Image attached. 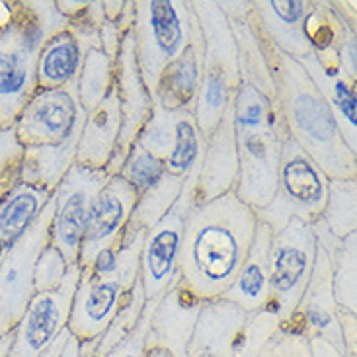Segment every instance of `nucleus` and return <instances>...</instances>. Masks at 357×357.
I'll return each instance as SVG.
<instances>
[{"label":"nucleus","mask_w":357,"mask_h":357,"mask_svg":"<svg viewBox=\"0 0 357 357\" xmlns=\"http://www.w3.org/2000/svg\"><path fill=\"white\" fill-rule=\"evenodd\" d=\"M135 143L165 162L166 174L185 180L193 172H199L207 141L203 139L193 112H168L153 104L151 117Z\"/></svg>","instance_id":"nucleus-13"},{"label":"nucleus","mask_w":357,"mask_h":357,"mask_svg":"<svg viewBox=\"0 0 357 357\" xmlns=\"http://www.w3.org/2000/svg\"><path fill=\"white\" fill-rule=\"evenodd\" d=\"M202 303L176 275L156 299L145 338V357H188Z\"/></svg>","instance_id":"nucleus-18"},{"label":"nucleus","mask_w":357,"mask_h":357,"mask_svg":"<svg viewBox=\"0 0 357 357\" xmlns=\"http://www.w3.org/2000/svg\"><path fill=\"white\" fill-rule=\"evenodd\" d=\"M55 211L53 197L41 211L39 219L20 241L0 258V338L16 328L20 319L36 295L33 273L39 254L49 244L51 219Z\"/></svg>","instance_id":"nucleus-10"},{"label":"nucleus","mask_w":357,"mask_h":357,"mask_svg":"<svg viewBox=\"0 0 357 357\" xmlns=\"http://www.w3.org/2000/svg\"><path fill=\"white\" fill-rule=\"evenodd\" d=\"M280 328L278 317L268 309L254 310L246 314L232 357H258L266 342Z\"/></svg>","instance_id":"nucleus-34"},{"label":"nucleus","mask_w":357,"mask_h":357,"mask_svg":"<svg viewBox=\"0 0 357 357\" xmlns=\"http://www.w3.org/2000/svg\"><path fill=\"white\" fill-rule=\"evenodd\" d=\"M77 96L84 112H92L114 88V61L102 47H90L77 78Z\"/></svg>","instance_id":"nucleus-32"},{"label":"nucleus","mask_w":357,"mask_h":357,"mask_svg":"<svg viewBox=\"0 0 357 357\" xmlns=\"http://www.w3.org/2000/svg\"><path fill=\"white\" fill-rule=\"evenodd\" d=\"M227 14L238 49L241 84L232 98V121L238 146V180L234 195L254 213L271 202L278 188L281 151L289 139L270 59L252 0H217Z\"/></svg>","instance_id":"nucleus-1"},{"label":"nucleus","mask_w":357,"mask_h":357,"mask_svg":"<svg viewBox=\"0 0 357 357\" xmlns=\"http://www.w3.org/2000/svg\"><path fill=\"white\" fill-rule=\"evenodd\" d=\"M297 332L307 340H326L346 356V346L338 322V307L332 293V268L330 258L322 248H317V260L309 285L291 319L280 326Z\"/></svg>","instance_id":"nucleus-19"},{"label":"nucleus","mask_w":357,"mask_h":357,"mask_svg":"<svg viewBox=\"0 0 357 357\" xmlns=\"http://www.w3.org/2000/svg\"><path fill=\"white\" fill-rule=\"evenodd\" d=\"M156 299H158V297H156ZM156 299L146 301L143 317L139 320V324L135 326V330H133L121 344H117L116 348L112 349L109 354H106L104 357H145V338L146 332H149V322H151L153 310H155Z\"/></svg>","instance_id":"nucleus-39"},{"label":"nucleus","mask_w":357,"mask_h":357,"mask_svg":"<svg viewBox=\"0 0 357 357\" xmlns=\"http://www.w3.org/2000/svg\"><path fill=\"white\" fill-rule=\"evenodd\" d=\"M328 178L305 155L293 139H287L281 151L278 168V188L266 209L256 213L258 221L281 231L291 219L312 222L320 219L328 197Z\"/></svg>","instance_id":"nucleus-8"},{"label":"nucleus","mask_w":357,"mask_h":357,"mask_svg":"<svg viewBox=\"0 0 357 357\" xmlns=\"http://www.w3.org/2000/svg\"><path fill=\"white\" fill-rule=\"evenodd\" d=\"M24 146L14 135V129H0V199L20 182Z\"/></svg>","instance_id":"nucleus-36"},{"label":"nucleus","mask_w":357,"mask_h":357,"mask_svg":"<svg viewBox=\"0 0 357 357\" xmlns=\"http://www.w3.org/2000/svg\"><path fill=\"white\" fill-rule=\"evenodd\" d=\"M310 8L312 0H252V12L261 36L295 61L312 53L305 36V20Z\"/></svg>","instance_id":"nucleus-23"},{"label":"nucleus","mask_w":357,"mask_h":357,"mask_svg":"<svg viewBox=\"0 0 357 357\" xmlns=\"http://www.w3.org/2000/svg\"><path fill=\"white\" fill-rule=\"evenodd\" d=\"M145 232H123L116 248L100 254L80 270L67 328L80 344H96L141 278Z\"/></svg>","instance_id":"nucleus-5"},{"label":"nucleus","mask_w":357,"mask_h":357,"mask_svg":"<svg viewBox=\"0 0 357 357\" xmlns=\"http://www.w3.org/2000/svg\"><path fill=\"white\" fill-rule=\"evenodd\" d=\"M70 20L55 0L12 2L8 22L0 28V129H10L38 90V59L43 43Z\"/></svg>","instance_id":"nucleus-4"},{"label":"nucleus","mask_w":357,"mask_h":357,"mask_svg":"<svg viewBox=\"0 0 357 357\" xmlns=\"http://www.w3.org/2000/svg\"><path fill=\"white\" fill-rule=\"evenodd\" d=\"M0 258H2V252H0Z\"/></svg>","instance_id":"nucleus-44"},{"label":"nucleus","mask_w":357,"mask_h":357,"mask_svg":"<svg viewBox=\"0 0 357 357\" xmlns=\"http://www.w3.org/2000/svg\"><path fill=\"white\" fill-rule=\"evenodd\" d=\"M80 280V266L73 264L57 289L36 293L12 330L8 357H39L67 328L73 297Z\"/></svg>","instance_id":"nucleus-15"},{"label":"nucleus","mask_w":357,"mask_h":357,"mask_svg":"<svg viewBox=\"0 0 357 357\" xmlns=\"http://www.w3.org/2000/svg\"><path fill=\"white\" fill-rule=\"evenodd\" d=\"M86 112L80 106L77 86L36 90L14 121V135L26 146L63 145L73 137H80Z\"/></svg>","instance_id":"nucleus-14"},{"label":"nucleus","mask_w":357,"mask_h":357,"mask_svg":"<svg viewBox=\"0 0 357 357\" xmlns=\"http://www.w3.org/2000/svg\"><path fill=\"white\" fill-rule=\"evenodd\" d=\"M146 299L143 285H141V278L135 281V285L127 293L126 301L121 303V307L116 312L114 320L109 322L106 332L98 338L96 344H92V351L96 357H104L116 348L117 344H121L123 340L135 330L139 320L143 317Z\"/></svg>","instance_id":"nucleus-33"},{"label":"nucleus","mask_w":357,"mask_h":357,"mask_svg":"<svg viewBox=\"0 0 357 357\" xmlns=\"http://www.w3.org/2000/svg\"><path fill=\"white\" fill-rule=\"evenodd\" d=\"M193 22L192 0H135L131 33L137 65L151 98L165 68L188 47Z\"/></svg>","instance_id":"nucleus-7"},{"label":"nucleus","mask_w":357,"mask_h":357,"mask_svg":"<svg viewBox=\"0 0 357 357\" xmlns=\"http://www.w3.org/2000/svg\"><path fill=\"white\" fill-rule=\"evenodd\" d=\"M261 39L270 59L289 139L305 151L328 180L357 178V153L346 145L336 117L305 68L299 61L280 53L264 36Z\"/></svg>","instance_id":"nucleus-3"},{"label":"nucleus","mask_w":357,"mask_h":357,"mask_svg":"<svg viewBox=\"0 0 357 357\" xmlns=\"http://www.w3.org/2000/svg\"><path fill=\"white\" fill-rule=\"evenodd\" d=\"M68 336H70V330L65 328L63 332H61V334H59L57 340H55V342H53V344H51V346H49V348L45 349V351H43V354H41L39 357H59L61 356V351H63V348H65Z\"/></svg>","instance_id":"nucleus-41"},{"label":"nucleus","mask_w":357,"mask_h":357,"mask_svg":"<svg viewBox=\"0 0 357 357\" xmlns=\"http://www.w3.org/2000/svg\"><path fill=\"white\" fill-rule=\"evenodd\" d=\"M320 221L336 241H344L357 232V178L330 180Z\"/></svg>","instance_id":"nucleus-31"},{"label":"nucleus","mask_w":357,"mask_h":357,"mask_svg":"<svg viewBox=\"0 0 357 357\" xmlns=\"http://www.w3.org/2000/svg\"><path fill=\"white\" fill-rule=\"evenodd\" d=\"M202 70L203 36L199 20L195 14L192 39L188 47L182 51V55L174 59L160 75L155 94H153V104L168 112H178V109L193 112L197 90L202 84Z\"/></svg>","instance_id":"nucleus-24"},{"label":"nucleus","mask_w":357,"mask_h":357,"mask_svg":"<svg viewBox=\"0 0 357 357\" xmlns=\"http://www.w3.org/2000/svg\"><path fill=\"white\" fill-rule=\"evenodd\" d=\"M183 188V178L165 174L162 180L149 188L137 197L135 209L131 213V219L126 232H149L156 222L172 209L178 202Z\"/></svg>","instance_id":"nucleus-30"},{"label":"nucleus","mask_w":357,"mask_h":357,"mask_svg":"<svg viewBox=\"0 0 357 357\" xmlns=\"http://www.w3.org/2000/svg\"><path fill=\"white\" fill-rule=\"evenodd\" d=\"M102 4H104V16L109 22H116L121 16L123 8H126V0H119V2H116V0H104Z\"/></svg>","instance_id":"nucleus-42"},{"label":"nucleus","mask_w":357,"mask_h":357,"mask_svg":"<svg viewBox=\"0 0 357 357\" xmlns=\"http://www.w3.org/2000/svg\"><path fill=\"white\" fill-rule=\"evenodd\" d=\"M90 47H100L98 29L82 20H70L67 28L43 43L38 59V90H55L77 84L82 61Z\"/></svg>","instance_id":"nucleus-21"},{"label":"nucleus","mask_w":357,"mask_h":357,"mask_svg":"<svg viewBox=\"0 0 357 357\" xmlns=\"http://www.w3.org/2000/svg\"><path fill=\"white\" fill-rule=\"evenodd\" d=\"M107 180L109 176L106 170H92L75 162L53 192L55 211L51 219L49 244L63 254L68 266L78 264L90 207Z\"/></svg>","instance_id":"nucleus-12"},{"label":"nucleus","mask_w":357,"mask_h":357,"mask_svg":"<svg viewBox=\"0 0 357 357\" xmlns=\"http://www.w3.org/2000/svg\"><path fill=\"white\" fill-rule=\"evenodd\" d=\"M258 357H312L309 340L287 328H278Z\"/></svg>","instance_id":"nucleus-38"},{"label":"nucleus","mask_w":357,"mask_h":357,"mask_svg":"<svg viewBox=\"0 0 357 357\" xmlns=\"http://www.w3.org/2000/svg\"><path fill=\"white\" fill-rule=\"evenodd\" d=\"M80 137H73L63 145L26 146L20 165V182L31 183L53 193L61 180L67 176L77 158V145Z\"/></svg>","instance_id":"nucleus-29"},{"label":"nucleus","mask_w":357,"mask_h":357,"mask_svg":"<svg viewBox=\"0 0 357 357\" xmlns=\"http://www.w3.org/2000/svg\"><path fill=\"white\" fill-rule=\"evenodd\" d=\"M67 260L63 258V254L47 244L43 252L39 254L38 264H36V273H33V287L36 293H45V291L57 289L59 285L63 283L65 275L68 271Z\"/></svg>","instance_id":"nucleus-37"},{"label":"nucleus","mask_w":357,"mask_h":357,"mask_svg":"<svg viewBox=\"0 0 357 357\" xmlns=\"http://www.w3.org/2000/svg\"><path fill=\"white\" fill-rule=\"evenodd\" d=\"M126 33H121L119 28H117L116 22H109V20H104L102 26L98 28V39H100V47L106 53L107 57L112 59L116 63L117 53H119V45H121V39H123Z\"/></svg>","instance_id":"nucleus-40"},{"label":"nucleus","mask_w":357,"mask_h":357,"mask_svg":"<svg viewBox=\"0 0 357 357\" xmlns=\"http://www.w3.org/2000/svg\"><path fill=\"white\" fill-rule=\"evenodd\" d=\"M166 174L165 162L158 160L153 155H149L145 149L141 145L133 143L129 155H127L126 162L121 166L119 174L126 182H129L135 188L137 195H141L146 192L149 188H153L155 183L162 180V176Z\"/></svg>","instance_id":"nucleus-35"},{"label":"nucleus","mask_w":357,"mask_h":357,"mask_svg":"<svg viewBox=\"0 0 357 357\" xmlns=\"http://www.w3.org/2000/svg\"><path fill=\"white\" fill-rule=\"evenodd\" d=\"M53 193L18 182L0 199V252L8 250L38 221Z\"/></svg>","instance_id":"nucleus-28"},{"label":"nucleus","mask_w":357,"mask_h":357,"mask_svg":"<svg viewBox=\"0 0 357 357\" xmlns=\"http://www.w3.org/2000/svg\"><path fill=\"white\" fill-rule=\"evenodd\" d=\"M10 344H12V332L0 338V357H8Z\"/></svg>","instance_id":"nucleus-43"},{"label":"nucleus","mask_w":357,"mask_h":357,"mask_svg":"<svg viewBox=\"0 0 357 357\" xmlns=\"http://www.w3.org/2000/svg\"><path fill=\"white\" fill-rule=\"evenodd\" d=\"M317 248L319 244L312 225L301 219H291L271 236L268 254V310L278 317L280 326L291 319L305 295L317 260Z\"/></svg>","instance_id":"nucleus-9"},{"label":"nucleus","mask_w":357,"mask_h":357,"mask_svg":"<svg viewBox=\"0 0 357 357\" xmlns=\"http://www.w3.org/2000/svg\"><path fill=\"white\" fill-rule=\"evenodd\" d=\"M137 197L139 195L131 183L121 176H109L90 207L86 231L78 254L80 270L88 268L100 254L116 248L121 242L131 213L135 209Z\"/></svg>","instance_id":"nucleus-17"},{"label":"nucleus","mask_w":357,"mask_h":357,"mask_svg":"<svg viewBox=\"0 0 357 357\" xmlns=\"http://www.w3.org/2000/svg\"><path fill=\"white\" fill-rule=\"evenodd\" d=\"M119 127V100L114 86L102 100V104L86 114V121L78 139L75 162L92 170H106L109 158L116 151Z\"/></svg>","instance_id":"nucleus-27"},{"label":"nucleus","mask_w":357,"mask_h":357,"mask_svg":"<svg viewBox=\"0 0 357 357\" xmlns=\"http://www.w3.org/2000/svg\"><path fill=\"white\" fill-rule=\"evenodd\" d=\"M203 36L202 84L197 90L193 117L207 141L217 129L241 84L238 49L231 24L217 0H192Z\"/></svg>","instance_id":"nucleus-6"},{"label":"nucleus","mask_w":357,"mask_h":357,"mask_svg":"<svg viewBox=\"0 0 357 357\" xmlns=\"http://www.w3.org/2000/svg\"><path fill=\"white\" fill-rule=\"evenodd\" d=\"M114 86H116L117 100H119L121 127H119L116 151L109 158V165L106 166L107 176L119 174L131 146L153 112V98L145 88L141 70L137 65L135 41H133L131 29L121 39L119 53L114 63Z\"/></svg>","instance_id":"nucleus-16"},{"label":"nucleus","mask_w":357,"mask_h":357,"mask_svg":"<svg viewBox=\"0 0 357 357\" xmlns=\"http://www.w3.org/2000/svg\"><path fill=\"white\" fill-rule=\"evenodd\" d=\"M246 314V310L221 297L203 301L188 346V357H232Z\"/></svg>","instance_id":"nucleus-25"},{"label":"nucleus","mask_w":357,"mask_h":357,"mask_svg":"<svg viewBox=\"0 0 357 357\" xmlns=\"http://www.w3.org/2000/svg\"><path fill=\"white\" fill-rule=\"evenodd\" d=\"M273 232L268 225L256 222V232L252 238L248 254L242 261L241 270L231 283V287L221 295V299L241 307L246 312L268 309L270 303V281H268V254Z\"/></svg>","instance_id":"nucleus-26"},{"label":"nucleus","mask_w":357,"mask_h":357,"mask_svg":"<svg viewBox=\"0 0 357 357\" xmlns=\"http://www.w3.org/2000/svg\"><path fill=\"white\" fill-rule=\"evenodd\" d=\"M238 180V146L232 121V107L225 112L217 129L205 143L202 166L195 183V205L209 203L234 192Z\"/></svg>","instance_id":"nucleus-22"},{"label":"nucleus","mask_w":357,"mask_h":357,"mask_svg":"<svg viewBox=\"0 0 357 357\" xmlns=\"http://www.w3.org/2000/svg\"><path fill=\"white\" fill-rule=\"evenodd\" d=\"M197 174L199 172H193L183 180L178 202L145 234L141 248V285L145 291L146 301L160 297L178 275L183 227L188 213L195 205Z\"/></svg>","instance_id":"nucleus-11"},{"label":"nucleus","mask_w":357,"mask_h":357,"mask_svg":"<svg viewBox=\"0 0 357 357\" xmlns=\"http://www.w3.org/2000/svg\"><path fill=\"white\" fill-rule=\"evenodd\" d=\"M299 65L332 109L346 145L357 153V84L340 67L338 49L309 53Z\"/></svg>","instance_id":"nucleus-20"},{"label":"nucleus","mask_w":357,"mask_h":357,"mask_svg":"<svg viewBox=\"0 0 357 357\" xmlns=\"http://www.w3.org/2000/svg\"><path fill=\"white\" fill-rule=\"evenodd\" d=\"M256 222V213L234 192L190 209L178 278L197 299H219L231 287L248 254Z\"/></svg>","instance_id":"nucleus-2"}]
</instances>
